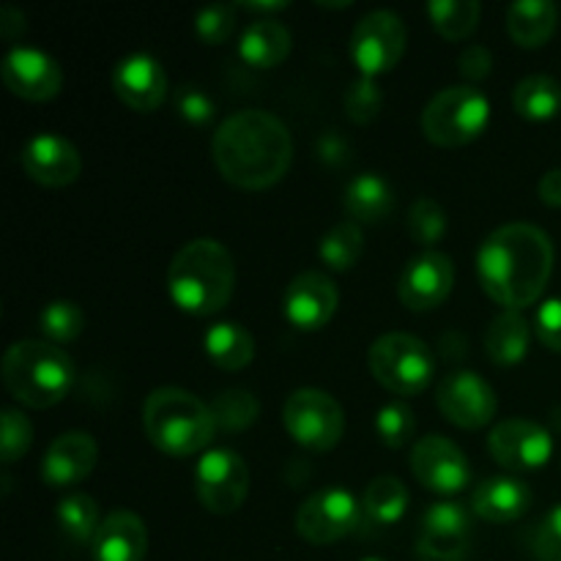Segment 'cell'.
<instances>
[{"mask_svg": "<svg viewBox=\"0 0 561 561\" xmlns=\"http://www.w3.org/2000/svg\"><path fill=\"white\" fill-rule=\"evenodd\" d=\"M55 518H58L60 531L69 537L75 546H93L96 540V531L102 526V515H99L96 499L88 496V493H71L55 510Z\"/></svg>", "mask_w": 561, "mask_h": 561, "instance_id": "obj_31", "label": "cell"}, {"mask_svg": "<svg viewBox=\"0 0 561 561\" xmlns=\"http://www.w3.org/2000/svg\"><path fill=\"white\" fill-rule=\"evenodd\" d=\"M208 405H211L219 431L228 433L247 431L250 425H255L257 414H261V403L250 389H225Z\"/></svg>", "mask_w": 561, "mask_h": 561, "instance_id": "obj_34", "label": "cell"}, {"mask_svg": "<svg viewBox=\"0 0 561 561\" xmlns=\"http://www.w3.org/2000/svg\"><path fill=\"white\" fill-rule=\"evenodd\" d=\"M433 27L447 42H463L477 31L482 16V5L477 0H433L427 5Z\"/></svg>", "mask_w": 561, "mask_h": 561, "instance_id": "obj_32", "label": "cell"}, {"mask_svg": "<svg viewBox=\"0 0 561 561\" xmlns=\"http://www.w3.org/2000/svg\"><path fill=\"white\" fill-rule=\"evenodd\" d=\"M493 460L510 471H531L542 469L553 455V438L540 422L513 420L499 422L488 438Z\"/></svg>", "mask_w": 561, "mask_h": 561, "instance_id": "obj_15", "label": "cell"}, {"mask_svg": "<svg viewBox=\"0 0 561 561\" xmlns=\"http://www.w3.org/2000/svg\"><path fill=\"white\" fill-rule=\"evenodd\" d=\"M365 252V233L354 219H343L321 239L318 255L332 272H351Z\"/></svg>", "mask_w": 561, "mask_h": 561, "instance_id": "obj_33", "label": "cell"}, {"mask_svg": "<svg viewBox=\"0 0 561 561\" xmlns=\"http://www.w3.org/2000/svg\"><path fill=\"white\" fill-rule=\"evenodd\" d=\"M540 201L551 208H561V170H548L540 179Z\"/></svg>", "mask_w": 561, "mask_h": 561, "instance_id": "obj_47", "label": "cell"}, {"mask_svg": "<svg viewBox=\"0 0 561 561\" xmlns=\"http://www.w3.org/2000/svg\"><path fill=\"white\" fill-rule=\"evenodd\" d=\"M394 190L383 175L359 173L345 186V214L356 225L381 222L392 214Z\"/></svg>", "mask_w": 561, "mask_h": 561, "instance_id": "obj_26", "label": "cell"}, {"mask_svg": "<svg viewBox=\"0 0 561 561\" xmlns=\"http://www.w3.org/2000/svg\"><path fill=\"white\" fill-rule=\"evenodd\" d=\"M458 69L460 75L469 80V85L471 82L485 80L493 69L491 49H488L485 44H469V47H463V53L458 55Z\"/></svg>", "mask_w": 561, "mask_h": 561, "instance_id": "obj_44", "label": "cell"}, {"mask_svg": "<svg viewBox=\"0 0 561 561\" xmlns=\"http://www.w3.org/2000/svg\"><path fill=\"white\" fill-rule=\"evenodd\" d=\"M290 31L274 16L255 20L241 31L239 55L252 69H274L290 55Z\"/></svg>", "mask_w": 561, "mask_h": 561, "instance_id": "obj_24", "label": "cell"}, {"mask_svg": "<svg viewBox=\"0 0 561 561\" xmlns=\"http://www.w3.org/2000/svg\"><path fill=\"white\" fill-rule=\"evenodd\" d=\"M362 502L345 488H321L296 513V531L310 546H332L362 524Z\"/></svg>", "mask_w": 561, "mask_h": 561, "instance_id": "obj_11", "label": "cell"}, {"mask_svg": "<svg viewBox=\"0 0 561 561\" xmlns=\"http://www.w3.org/2000/svg\"><path fill=\"white\" fill-rule=\"evenodd\" d=\"M318 153H321L323 162L340 164L345 159V153H348V146H345L343 137L329 131V135H323L321 142H318Z\"/></svg>", "mask_w": 561, "mask_h": 561, "instance_id": "obj_46", "label": "cell"}, {"mask_svg": "<svg viewBox=\"0 0 561 561\" xmlns=\"http://www.w3.org/2000/svg\"><path fill=\"white\" fill-rule=\"evenodd\" d=\"M236 288V263L217 239H195L181 247L168 268V294L190 316H217Z\"/></svg>", "mask_w": 561, "mask_h": 561, "instance_id": "obj_3", "label": "cell"}, {"mask_svg": "<svg viewBox=\"0 0 561 561\" xmlns=\"http://www.w3.org/2000/svg\"><path fill=\"white\" fill-rule=\"evenodd\" d=\"M455 285V263L447 252L427 250L405 263L398 283V296L409 310L427 312L449 299Z\"/></svg>", "mask_w": 561, "mask_h": 561, "instance_id": "obj_16", "label": "cell"}, {"mask_svg": "<svg viewBox=\"0 0 561 561\" xmlns=\"http://www.w3.org/2000/svg\"><path fill=\"white\" fill-rule=\"evenodd\" d=\"M411 474L433 493L453 496L471 482V466L463 449L447 436H425L411 449Z\"/></svg>", "mask_w": 561, "mask_h": 561, "instance_id": "obj_14", "label": "cell"}, {"mask_svg": "<svg viewBox=\"0 0 561 561\" xmlns=\"http://www.w3.org/2000/svg\"><path fill=\"white\" fill-rule=\"evenodd\" d=\"M405 228H409L411 241H416L420 247H427V250L436 247L447 236V214H444L442 203H436L433 197H420L411 203Z\"/></svg>", "mask_w": 561, "mask_h": 561, "instance_id": "obj_35", "label": "cell"}, {"mask_svg": "<svg viewBox=\"0 0 561 561\" xmlns=\"http://www.w3.org/2000/svg\"><path fill=\"white\" fill-rule=\"evenodd\" d=\"M288 5V0H277V3H239V9L252 11V14H263V20H266V14H277V11H285Z\"/></svg>", "mask_w": 561, "mask_h": 561, "instance_id": "obj_48", "label": "cell"}, {"mask_svg": "<svg viewBox=\"0 0 561 561\" xmlns=\"http://www.w3.org/2000/svg\"><path fill=\"white\" fill-rule=\"evenodd\" d=\"M203 345H206L208 359H211L219 370H244V367L255 359V340H252V334L247 332L244 327H239V323H214L206 332Z\"/></svg>", "mask_w": 561, "mask_h": 561, "instance_id": "obj_28", "label": "cell"}, {"mask_svg": "<svg viewBox=\"0 0 561 561\" xmlns=\"http://www.w3.org/2000/svg\"><path fill=\"white\" fill-rule=\"evenodd\" d=\"M513 107L520 118L548 121L561 110V85L548 75H531L515 85Z\"/></svg>", "mask_w": 561, "mask_h": 561, "instance_id": "obj_30", "label": "cell"}, {"mask_svg": "<svg viewBox=\"0 0 561 561\" xmlns=\"http://www.w3.org/2000/svg\"><path fill=\"white\" fill-rule=\"evenodd\" d=\"M93 561H142L148 553V529L140 515L115 510L102 520L91 546Z\"/></svg>", "mask_w": 561, "mask_h": 561, "instance_id": "obj_22", "label": "cell"}, {"mask_svg": "<svg viewBox=\"0 0 561 561\" xmlns=\"http://www.w3.org/2000/svg\"><path fill=\"white\" fill-rule=\"evenodd\" d=\"M531 553L537 561H561V504L542 515L531 535Z\"/></svg>", "mask_w": 561, "mask_h": 561, "instance_id": "obj_41", "label": "cell"}, {"mask_svg": "<svg viewBox=\"0 0 561 561\" xmlns=\"http://www.w3.org/2000/svg\"><path fill=\"white\" fill-rule=\"evenodd\" d=\"M3 383L16 403L53 409L75 383V362L55 343L20 340L3 356Z\"/></svg>", "mask_w": 561, "mask_h": 561, "instance_id": "obj_5", "label": "cell"}, {"mask_svg": "<svg viewBox=\"0 0 561 561\" xmlns=\"http://www.w3.org/2000/svg\"><path fill=\"white\" fill-rule=\"evenodd\" d=\"M197 502L214 515H230L241 510L250 493V469L233 449H211L195 466Z\"/></svg>", "mask_w": 561, "mask_h": 561, "instance_id": "obj_10", "label": "cell"}, {"mask_svg": "<svg viewBox=\"0 0 561 561\" xmlns=\"http://www.w3.org/2000/svg\"><path fill=\"white\" fill-rule=\"evenodd\" d=\"M110 80H113L115 96L137 113H153L168 99V75L153 55H126L115 64Z\"/></svg>", "mask_w": 561, "mask_h": 561, "instance_id": "obj_19", "label": "cell"}, {"mask_svg": "<svg viewBox=\"0 0 561 561\" xmlns=\"http://www.w3.org/2000/svg\"><path fill=\"white\" fill-rule=\"evenodd\" d=\"M99 447L91 433L71 431L55 438L42 460V480L49 488H71L96 469Z\"/></svg>", "mask_w": 561, "mask_h": 561, "instance_id": "obj_21", "label": "cell"}, {"mask_svg": "<svg viewBox=\"0 0 561 561\" xmlns=\"http://www.w3.org/2000/svg\"><path fill=\"white\" fill-rule=\"evenodd\" d=\"M175 107H179L181 118L192 126H206L214 118V102L208 99V93H203L201 88L184 85L175 93Z\"/></svg>", "mask_w": 561, "mask_h": 561, "instance_id": "obj_42", "label": "cell"}, {"mask_svg": "<svg viewBox=\"0 0 561 561\" xmlns=\"http://www.w3.org/2000/svg\"><path fill=\"white\" fill-rule=\"evenodd\" d=\"M471 548V515L458 502H438L422 515L416 561H466Z\"/></svg>", "mask_w": 561, "mask_h": 561, "instance_id": "obj_13", "label": "cell"}, {"mask_svg": "<svg viewBox=\"0 0 561 561\" xmlns=\"http://www.w3.org/2000/svg\"><path fill=\"white\" fill-rule=\"evenodd\" d=\"M491 121V102L474 85H449L427 102L422 113V131L438 148H460L485 131Z\"/></svg>", "mask_w": 561, "mask_h": 561, "instance_id": "obj_7", "label": "cell"}, {"mask_svg": "<svg viewBox=\"0 0 561 561\" xmlns=\"http://www.w3.org/2000/svg\"><path fill=\"white\" fill-rule=\"evenodd\" d=\"M531 343V327L518 310H502L485 332V354L493 365L513 367L526 359Z\"/></svg>", "mask_w": 561, "mask_h": 561, "instance_id": "obj_25", "label": "cell"}, {"mask_svg": "<svg viewBox=\"0 0 561 561\" xmlns=\"http://www.w3.org/2000/svg\"><path fill=\"white\" fill-rule=\"evenodd\" d=\"M343 104H345V115H348L354 124H359V126L373 124V121H376L383 110L381 85H378L373 77L359 75V80H354L348 88H345Z\"/></svg>", "mask_w": 561, "mask_h": 561, "instance_id": "obj_37", "label": "cell"}, {"mask_svg": "<svg viewBox=\"0 0 561 561\" xmlns=\"http://www.w3.org/2000/svg\"><path fill=\"white\" fill-rule=\"evenodd\" d=\"M283 425L299 447L327 453L345 433L343 405L323 389H296L283 405Z\"/></svg>", "mask_w": 561, "mask_h": 561, "instance_id": "obj_8", "label": "cell"}, {"mask_svg": "<svg viewBox=\"0 0 561 561\" xmlns=\"http://www.w3.org/2000/svg\"><path fill=\"white\" fill-rule=\"evenodd\" d=\"M25 31V14H22L20 9H14V5H3V9H0V36L9 38V42H16Z\"/></svg>", "mask_w": 561, "mask_h": 561, "instance_id": "obj_45", "label": "cell"}, {"mask_svg": "<svg viewBox=\"0 0 561 561\" xmlns=\"http://www.w3.org/2000/svg\"><path fill=\"white\" fill-rule=\"evenodd\" d=\"M38 329H42L44 337L53 340V343H71V340L80 337L82 329H85V312H82V307H77L75 301H49L42 310V316H38Z\"/></svg>", "mask_w": 561, "mask_h": 561, "instance_id": "obj_36", "label": "cell"}, {"mask_svg": "<svg viewBox=\"0 0 561 561\" xmlns=\"http://www.w3.org/2000/svg\"><path fill=\"white\" fill-rule=\"evenodd\" d=\"M22 170L31 181L47 186V190H60L80 179L82 159L75 142L60 135H36L25 142L20 153Z\"/></svg>", "mask_w": 561, "mask_h": 561, "instance_id": "obj_20", "label": "cell"}, {"mask_svg": "<svg viewBox=\"0 0 561 561\" xmlns=\"http://www.w3.org/2000/svg\"><path fill=\"white\" fill-rule=\"evenodd\" d=\"M362 561H383V559H378V557H367V559H362Z\"/></svg>", "mask_w": 561, "mask_h": 561, "instance_id": "obj_49", "label": "cell"}, {"mask_svg": "<svg viewBox=\"0 0 561 561\" xmlns=\"http://www.w3.org/2000/svg\"><path fill=\"white\" fill-rule=\"evenodd\" d=\"M340 305L337 285L321 272H305L290 279L283 296V312L299 332H318L334 318Z\"/></svg>", "mask_w": 561, "mask_h": 561, "instance_id": "obj_18", "label": "cell"}, {"mask_svg": "<svg viewBox=\"0 0 561 561\" xmlns=\"http://www.w3.org/2000/svg\"><path fill=\"white\" fill-rule=\"evenodd\" d=\"M531 507V488L518 477H491L471 493V510L488 524H510Z\"/></svg>", "mask_w": 561, "mask_h": 561, "instance_id": "obj_23", "label": "cell"}, {"mask_svg": "<svg viewBox=\"0 0 561 561\" xmlns=\"http://www.w3.org/2000/svg\"><path fill=\"white\" fill-rule=\"evenodd\" d=\"M3 85L25 102H49L64 88V69L53 55L33 47H14L0 64Z\"/></svg>", "mask_w": 561, "mask_h": 561, "instance_id": "obj_17", "label": "cell"}, {"mask_svg": "<svg viewBox=\"0 0 561 561\" xmlns=\"http://www.w3.org/2000/svg\"><path fill=\"white\" fill-rule=\"evenodd\" d=\"M236 9L239 5H208V9L197 11L195 14V33L201 36L203 44L217 47L225 44L236 31Z\"/></svg>", "mask_w": 561, "mask_h": 561, "instance_id": "obj_40", "label": "cell"}, {"mask_svg": "<svg viewBox=\"0 0 561 561\" xmlns=\"http://www.w3.org/2000/svg\"><path fill=\"white\" fill-rule=\"evenodd\" d=\"M416 431V420H414V411L409 409L405 403L400 400H392V403L383 405L376 416V433L381 438L383 447L389 449H400L414 438Z\"/></svg>", "mask_w": 561, "mask_h": 561, "instance_id": "obj_38", "label": "cell"}, {"mask_svg": "<svg viewBox=\"0 0 561 561\" xmlns=\"http://www.w3.org/2000/svg\"><path fill=\"white\" fill-rule=\"evenodd\" d=\"M559 11L551 0H518L507 9V33L518 47L537 49L553 36Z\"/></svg>", "mask_w": 561, "mask_h": 561, "instance_id": "obj_27", "label": "cell"}, {"mask_svg": "<svg viewBox=\"0 0 561 561\" xmlns=\"http://www.w3.org/2000/svg\"><path fill=\"white\" fill-rule=\"evenodd\" d=\"M409 510V488L398 477H378L362 496V518L373 526H392Z\"/></svg>", "mask_w": 561, "mask_h": 561, "instance_id": "obj_29", "label": "cell"}, {"mask_svg": "<svg viewBox=\"0 0 561 561\" xmlns=\"http://www.w3.org/2000/svg\"><path fill=\"white\" fill-rule=\"evenodd\" d=\"M142 427L159 453L170 458H190L214 442L217 420L211 405L179 387L153 389L142 405Z\"/></svg>", "mask_w": 561, "mask_h": 561, "instance_id": "obj_4", "label": "cell"}, {"mask_svg": "<svg viewBox=\"0 0 561 561\" xmlns=\"http://www.w3.org/2000/svg\"><path fill=\"white\" fill-rule=\"evenodd\" d=\"M211 157L219 175L239 190H268L288 173L294 137L277 115L266 110H241L217 126Z\"/></svg>", "mask_w": 561, "mask_h": 561, "instance_id": "obj_2", "label": "cell"}, {"mask_svg": "<svg viewBox=\"0 0 561 561\" xmlns=\"http://www.w3.org/2000/svg\"><path fill=\"white\" fill-rule=\"evenodd\" d=\"M436 405L447 422L463 431H480L491 425L499 411L496 392L485 378L471 370H455L438 381Z\"/></svg>", "mask_w": 561, "mask_h": 561, "instance_id": "obj_12", "label": "cell"}, {"mask_svg": "<svg viewBox=\"0 0 561 561\" xmlns=\"http://www.w3.org/2000/svg\"><path fill=\"white\" fill-rule=\"evenodd\" d=\"M373 378L400 398L422 394L436 378V356L425 340L405 332L381 334L367 354Z\"/></svg>", "mask_w": 561, "mask_h": 561, "instance_id": "obj_6", "label": "cell"}, {"mask_svg": "<svg viewBox=\"0 0 561 561\" xmlns=\"http://www.w3.org/2000/svg\"><path fill=\"white\" fill-rule=\"evenodd\" d=\"M535 332L546 348H551L553 354H561V296L542 301L537 307Z\"/></svg>", "mask_w": 561, "mask_h": 561, "instance_id": "obj_43", "label": "cell"}, {"mask_svg": "<svg viewBox=\"0 0 561 561\" xmlns=\"http://www.w3.org/2000/svg\"><path fill=\"white\" fill-rule=\"evenodd\" d=\"M553 274V241L529 222H510L493 230L477 250L482 290L504 310L531 307Z\"/></svg>", "mask_w": 561, "mask_h": 561, "instance_id": "obj_1", "label": "cell"}, {"mask_svg": "<svg viewBox=\"0 0 561 561\" xmlns=\"http://www.w3.org/2000/svg\"><path fill=\"white\" fill-rule=\"evenodd\" d=\"M405 25L394 11L378 9L362 16L351 31L348 55L362 77H381L400 64L405 53Z\"/></svg>", "mask_w": 561, "mask_h": 561, "instance_id": "obj_9", "label": "cell"}, {"mask_svg": "<svg viewBox=\"0 0 561 561\" xmlns=\"http://www.w3.org/2000/svg\"><path fill=\"white\" fill-rule=\"evenodd\" d=\"M0 425H3V431H0V460L11 466L20 458H25L27 449H31L33 425L16 409H5L3 416H0Z\"/></svg>", "mask_w": 561, "mask_h": 561, "instance_id": "obj_39", "label": "cell"}]
</instances>
